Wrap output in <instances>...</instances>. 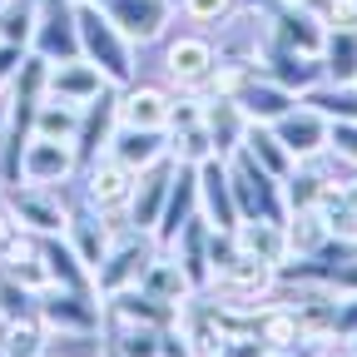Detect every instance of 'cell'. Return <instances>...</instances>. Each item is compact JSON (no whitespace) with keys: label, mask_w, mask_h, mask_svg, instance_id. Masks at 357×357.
Instances as JSON below:
<instances>
[{"label":"cell","mask_w":357,"mask_h":357,"mask_svg":"<svg viewBox=\"0 0 357 357\" xmlns=\"http://www.w3.org/2000/svg\"><path fill=\"white\" fill-rule=\"evenodd\" d=\"M109 154L124 159L129 169H149L154 159L169 154V129H134V124H119L114 139H109Z\"/></svg>","instance_id":"cell-26"},{"label":"cell","mask_w":357,"mask_h":357,"mask_svg":"<svg viewBox=\"0 0 357 357\" xmlns=\"http://www.w3.org/2000/svg\"><path fill=\"white\" fill-rule=\"evenodd\" d=\"M134 178H139V169H129V164L114 159V154H100L95 164L84 169V199H89V208H100V213H105V223H109L114 234L129 229Z\"/></svg>","instance_id":"cell-3"},{"label":"cell","mask_w":357,"mask_h":357,"mask_svg":"<svg viewBox=\"0 0 357 357\" xmlns=\"http://www.w3.org/2000/svg\"><path fill=\"white\" fill-rule=\"evenodd\" d=\"M199 218V164H178L174 169V184H169V199H164V213L154 223V243L159 248H174V238Z\"/></svg>","instance_id":"cell-15"},{"label":"cell","mask_w":357,"mask_h":357,"mask_svg":"<svg viewBox=\"0 0 357 357\" xmlns=\"http://www.w3.org/2000/svg\"><path fill=\"white\" fill-rule=\"evenodd\" d=\"M312 208L323 213V223H328L333 238H352V243H357V213L347 208V199H342L337 184H328V178H323V194H318V204H312Z\"/></svg>","instance_id":"cell-36"},{"label":"cell","mask_w":357,"mask_h":357,"mask_svg":"<svg viewBox=\"0 0 357 357\" xmlns=\"http://www.w3.org/2000/svg\"><path fill=\"white\" fill-rule=\"evenodd\" d=\"M164 253L178 258V268H184V278H189L194 293H208L213 273H208V223H204V213H199L189 229L174 238V248H164Z\"/></svg>","instance_id":"cell-25"},{"label":"cell","mask_w":357,"mask_h":357,"mask_svg":"<svg viewBox=\"0 0 357 357\" xmlns=\"http://www.w3.org/2000/svg\"><path fill=\"white\" fill-rule=\"evenodd\" d=\"M45 342H50V328L40 323V312H25V318L0 323V352H6V357H40Z\"/></svg>","instance_id":"cell-31"},{"label":"cell","mask_w":357,"mask_h":357,"mask_svg":"<svg viewBox=\"0 0 357 357\" xmlns=\"http://www.w3.org/2000/svg\"><path fill=\"white\" fill-rule=\"evenodd\" d=\"M105 342L124 357H164V328H149V323L105 318Z\"/></svg>","instance_id":"cell-29"},{"label":"cell","mask_w":357,"mask_h":357,"mask_svg":"<svg viewBox=\"0 0 357 357\" xmlns=\"http://www.w3.org/2000/svg\"><path fill=\"white\" fill-rule=\"evenodd\" d=\"M323 75L328 84H357V30H328Z\"/></svg>","instance_id":"cell-33"},{"label":"cell","mask_w":357,"mask_h":357,"mask_svg":"<svg viewBox=\"0 0 357 357\" xmlns=\"http://www.w3.org/2000/svg\"><path fill=\"white\" fill-rule=\"evenodd\" d=\"M139 288H144V293H154L159 303H174V307H184V298L194 293V288H189V278H184V268H178V258H174V253H164V248H159V253H154V263L144 268Z\"/></svg>","instance_id":"cell-30"},{"label":"cell","mask_w":357,"mask_h":357,"mask_svg":"<svg viewBox=\"0 0 357 357\" xmlns=\"http://www.w3.org/2000/svg\"><path fill=\"white\" fill-rule=\"evenodd\" d=\"M258 70L268 79H278L283 89H293V95L303 100L307 89H318L328 75H323V55H303V50H288V45L258 35Z\"/></svg>","instance_id":"cell-8"},{"label":"cell","mask_w":357,"mask_h":357,"mask_svg":"<svg viewBox=\"0 0 357 357\" xmlns=\"http://www.w3.org/2000/svg\"><path fill=\"white\" fill-rule=\"evenodd\" d=\"M30 50L45 65L79 55V6L75 0H35V40Z\"/></svg>","instance_id":"cell-5"},{"label":"cell","mask_w":357,"mask_h":357,"mask_svg":"<svg viewBox=\"0 0 357 357\" xmlns=\"http://www.w3.org/2000/svg\"><path fill=\"white\" fill-rule=\"evenodd\" d=\"M174 6L194 25H223V20H234V10H243L238 0H174Z\"/></svg>","instance_id":"cell-38"},{"label":"cell","mask_w":357,"mask_h":357,"mask_svg":"<svg viewBox=\"0 0 357 357\" xmlns=\"http://www.w3.org/2000/svg\"><path fill=\"white\" fill-rule=\"evenodd\" d=\"M35 298H40V293H30V288H20L15 278L0 273V323H10V318H25V312H35Z\"/></svg>","instance_id":"cell-39"},{"label":"cell","mask_w":357,"mask_h":357,"mask_svg":"<svg viewBox=\"0 0 357 357\" xmlns=\"http://www.w3.org/2000/svg\"><path fill=\"white\" fill-rule=\"evenodd\" d=\"M352 357H357V347H352Z\"/></svg>","instance_id":"cell-50"},{"label":"cell","mask_w":357,"mask_h":357,"mask_svg":"<svg viewBox=\"0 0 357 357\" xmlns=\"http://www.w3.org/2000/svg\"><path fill=\"white\" fill-rule=\"evenodd\" d=\"M40 243V258H45V273H50V288H79V293H95V273L79 263V253L70 248L65 234H50V238H35Z\"/></svg>","instance_id":"cell-24"},{"label":"cell","mask_w":357,"mask_h":357,"mask_svg":"<svg viewBox=\"0 0 357 357\" xmlns=\"http://www.w3.org/2000/svg\"><path fill=\"white\" fill-rule=\"evenodd\" d=\"M263 35L268 40H278L288 45V50H303V55H323V45H328V25L323 15L303 6V0H293V6H278V10H263Z\"/></svg>","instance_id":"cell-13"},{"label":"cell","mask_w":357,"mask_h":357,"mask_svg":"<svg viewBox=\"0 0 357 357\" xmlns=\"http://www.w3.org/2000/svg\"><path fill=\"white\" fill-rule=\"evenodd\" d=\"M283 234H288V258H318L333 243V234H328V223H323L318 208H288Z\"/></svg>","instance_id":"cell-27"},{"label":"cell","mask_w":357,"mask_h":357,"mask_svg":"<svg viewBox=\"0 0 357 357\" xmlns=\"http://www.w3.org/2000/svg\"><path fill=\"white\" fill-rule=\"evenodd\" d=\"M283 139V149L298 159V164H307V159H318L328 144H333V119L323 114V109H312L307 100H298L288 114H278L273 124H268Z\"/></svg>","instance_id":"cell-10"},{"label":"cell","mask_w":357,"mask_h":357,"mask_svg":"<svg viewBox=\"0 0 357 357\" xmlns=\"http://www.w3.org/2000/svg\"><path fill=\"white\" fill-rule=\"evenodd\" d=\"M100 89H109V79L100 75V65H89L84 55L60 60V65L45 70V95H55V100H65V105H79V109H84Z\"/></svg>","instance_id":"cell-19"},{"label":"cell","mask_w":357,"mask_h":357,"mask_svg":"<svg viewBox=\"0 0 357 357\" xmlns=\"http://www.w3.org/2000/svg\"><path fill=\"white\" fill-rule=\"evenodd\" d=\"M318 15L328 30H357V0H318Z\"/></svg>","instance_id":"cell-42"},{"label":"cell","mask_w":357,"mask_h":357,"mask_svg":"<svg viewBox=\"0 0 357 357\" xmlns=\"http://www.w3.org/2000/svg\"><path fill=\"white\" fill-rule=\"evenodd\" d=\"M238 109L248 114V124H273L278 114H288L293 105H298V95H293V89H283L278 79H268L263 70H253L243 84H238Z\"/></svg>","instance_id":"cell-20"},{"label":"cell","mask_w":357,"mask_h":357,"mask_svg":"<svg viewBox=\"0 0 357 357\" xmlns=\"http://www.w3.org/2000/svg\"><path fill=\"white\" fill-rule=\"evenodd\" d=\"M35 312L50 333H105V298L79 288H45L35 298Z\"/></svg>","instance_id":"cell-6"},{"label":"cell","mask_w":357,"mask_h":357,"mask_svg":"<svg viewBox=\"0 0 357 357\" xmlns=\"http://www.w3.org/2000/svg\"><path fill=\"white\" fill-rule=\"evenodd\" d=\"M328 342H357V293H337L333 303V333Z\"/></svg>","instance_id":"cell-41"},{"label":"cell","mask_w":357,"mask_h":357,"mask_svg":"<svg viewBox=\"0 0 357 357\" xmlns=\"http://www.w3.org/2000/svg\"><path fill=\"white\" fill-rule=\"evenodd\" d=\"M15 213V223L25 234L35 238H50V234H65V223H70V208L60 199V189H40V184H10V189H0Z\"/></svg>","instance_id":"cell-7"},{"label":"cell","mask_w":357,"mask_h":357,"mask_svg":"<svg viewBox=\"0 0 357 357\" xmlns=\"http://www.w3.org/2000/svg\"><path fill=\"white\" fill-rule=\"evenodd\" d=\"M243 149L268 169V174H278V178H288L293 169H298V159L283 149V139H278V134L273 129H268V124H248V134H243Z\"/></svg>","instance_id":"cell-34"},{"label":"cell","mask_w":357,"mask_h":357,"mask_svg":"<svg viewBox=\"0 0 357 357\" xmlns=\"http://www.w3.org/2000/svg\"><path fill=\"white\" fill-rule=\"evenodd\" d=\"M199 213L208 229H238L243 223L234 184H229V159H218V154H208L199 164Z\"/></svg>","instance_id":"cell-14"},{"label":"cell","mask_w":357,"mask_h":357,"mask_svg":"<svg viewBox=\"0 0 357 357\" xmlns=\"http://www.w3.org/2000/svg\"><path fill=\"white\" fill-rule=\"evenodd\" d=\"M30 134H45V139H70L79 134V105H65L55 95H45L35 105V119H30Z\"/></svg>","instance_id":"cell-32"},{"label":"cell","mask_w":357,"mask_h":357,"mask_svg":"<svg viewBox=\"0 0 357 357\" xmlns=\"http://www.w3.org/2000/svg\"><path fill=\"white\" fill-rule=\"evenodd\" d=\"M169 89L159 84H124L119 89V124H134V129H169Z\"/></svg>","instance_id":"cell-22"},{"label":"cell","mask_w":357,"mask_h":357,"mask_svg":"<svg viewBox=\"0 0 357 357\" xmlns=\"http://www.w3.org/2000/svg\"><path fill=\"white\" fill-rule=\"evenodd\" d=\"M342 199H347V208L357 213V178H347V184H342Z\"/></svg>","instance_id":"cell-46"},{"label":"cell","mask_w":357,"mask_h":357,"mask_svg":"<svg viewBox=\"0 0 357 357\" xmlns=\"http://www.w3.org/2000/svg\"><path fill=\"white\" fill-rule=\"evenodd\" d=\"M174 10H178L174 0H105V15L124 30L129 45H149V40H159V35L169 30Z\"/></svg>","instance_id":"cell-17"},{"label":"cell","mask_w":357,"mask_h":357,"mask_svg":"<svg viewBox=\"0 0 357 357\" xmlns=\"http://www.w3.org/2000/svg\"><path fill=\"white\" fill-rule=\"evenodd\" d=\"M318 194H323V178L318 174H288L283 178V199H288V208H312L318 204Z\"/></svg>","instance_id":"cell-40"},{"label":"cell","mask_w":357,"mask_h":357,"mask_svg":"<svg viewBox=\"0 0 357 357\" xmlns=\"http://www.w3.org/2000/svg\"><path fill=\"white\" fill-rule=\"evenodd\" d=\"M312 109H323L328 119H347V124H357V84H318V89H307L303 95Z\"/></svg>","instance_id":"cell-37"},{"label":"cell","mask_w":357,"mask_h":357,"mask_svg":"<svg viewBox=\"0 0 357 357\" xmlns=\"http://www.w3.org/2000/svg\"><path fill=\"white\" fill-rule=\"evenodd\" d=\"M204 129H208V144L218 159H229L243 134H248V114L238 109V100H223V95H204Z\"/></svg>","instance_id":"cell-23"},{"label":"cell","mask_w":357,"mask_h":357,"mask_svg":"<svg viewBox=\"0 0 357 357\" xmlns=\"http://www.w3.org/2000/svg\"><path fill=\"white\" fill-rule=\"evenodd\" d=\"M234 234H238V248L243 253L273 263V268L288 263V234H283V223H273V218H243Z\"/></svg>","instance_id":"cell-28"},{"label":"cell","mask_w":357,"mask_h":357,"mask_svg":"<svg viewBox=\"0 0 357 357\" xmlns=\"http://www.w3.org/2000/svg\"><path fill=\"white\" fill-rule=\"evenodd\" d=\"M154 253H159L154 234H139V229L114 234L105 263L95 268V293L109 298V293H124V288H139V278H144V268L154 263Z\"/></svg>","instance_id":"cell-4"},{"label":"cell","mask_w":357,"mask_h":357,"mask_svg":"<svg viewBox=\"0 0 357 357\" xmlns=\"http://www.w3.org/2000/svg\"><path fill=\"white\" fill-rule=\"evenodd\" d=\"M79 174V154L70 139H45L30 134V144L20 154V184H40V189H60Z\"/></svg>","instance_id":"cell-9"},{"label":"cell","mask_w":357,"mask_h":357,"mask_svg":"<svg viewBox=\"0 0 357 357\" xmlns=\"http://www.w3.org/2000/svg\"><path fill=\"white\" fill-rule=\"evenodd\" d=\"M164 70H169V79L178 84V89H208V79H213V70H218V50L204 40V35H178L174 45H169V55H164Z\"/></svg>","instance_id":"cell-18"},{"label":"cell","mask_w":357,"mask_h":357,"mask_svg":"<svg viewBox=\"0 0 357 357\" xmlns=\"http://www.w3.org/2000/svg\"><path fill=\"white\" fill-rule=\"evenodd\" d=\"M119 129V84L100 89L95 100L79 109V134H75V154H79V174L95 164L100 154H109V139Z\"/></svg>","instance_id":"cell-12"},{"label":"cell","mask_w":357,"mask_h":357,"mask_svg":"<svg viewBox=\"0 0 357 357\" xmlns=\"http://www.w3.org/2000/svg\"><path fill=\"white\" fill-rule=\"evenodd\" d=\"M105 357H124V352H114V347H109V342H105Z\"/></svg>","instance_id":"cell-48"},{"label":"cell","mask_w":357,"mask_h":357,"mask_svg":"<svg viewBox=\"0 0 357 357\" xmlns=\"http://www.w3.org/2000/svg\"><path fill=\"white\" fill-rule=\"evenodd\" d=\"M174 169H178L174 154L154 159L149 169H139V178H134V199H129V229L154 234V223L164 213V199H169V184H174Z\"/></svg>","instance_id":"cell-16"},{"label":"cell","mask_w":357,"mask_h":357,"mask_svg":"<svg viewBox=\"0 0 357 357\" xmlns=\"http://www.w3.org/2000/svg\"><path fill=\"white\" fill-rule=\"evenodd\" d=\"M30 50H15V45H0V89H6L10 79H15V70H20V60H25Z\"/></svg>","instance_id":"cell-44"},{"label":"cell","mask_w":357,"mask_h":357,"mask_svg":"<svg viewBox=\"0 0 357 357\" xmlns=\"http://www.w3.org/2000/svg\"><path fill=\"white\" fill-rule=\"evenodd\" d=\"M35 40V0H0V45L30 50Z\"/></svg>","instance_id":"cell-35"},{"label":"cell","mask_w":357,"mask_h":357,"mask_svg":"<svg viewBox=\"0 0 357 357\" xmlns=\"http://www.w3.org/2000/svg\"><path fill=\"white\" fill-rule=\"evenodd\" d=\"M323 357H352V352H342V342H337V347H328V342H323Z\"/></svg>","instance_id":"cell-47"},{"label":"cell","mask_w":357,"mask_h":357,"mask_svg":"<svg viewBox=\"0 0 357 357\" xmlns=\"http://www.w3.org/2000/svg\"><path fill=\"white\" fill-rule=\"evenodd\" d=\"M243 10H253V15H263V10H278V6H293V0H238Z\"/></svg>","instance_id":"cell-45"},{"label":"cell","mask_w":357,"mask_h":357,"mask_svg":"<svg viewBox=\"0 0 357 357\" xmlns=\"http://www.w3.org/2000/svg\"><path fill=\"white\" fill-rule=\"evenodd\" d=\"M89 6H105V0H89Z\"/></svg>","instance_id":"cell-49"},{"label":"cell","mask_w":357,"mask_h":357,"mask_svg":"<svg viewBox=\"0 0 357 357\" xmlns=\"http://www.w3.org/2000/svg\"><path fill=\"white\" fill-rule=\"evenodd\" d=\"M223 303H238V307H263V298L278 288V268L273 263H263V258H253V253H238L223 273L208 283Z\"/></svg>","instance_id":"cell-11"},{"label":"cell","mask_w":357,"mask_h":357,"mask_svg":"<svg viewBox=\"0 0 357 357\" xmlns=\"http://www.w3.org/2000/svg\"><path fill=\"white\" fill-rule=\"evenodd\" d=\"M65 238H70V248L79 253V263L89 268V273H95V268L105 263V253H109V243H114V229L105 223L100 208H70Z\"/></svg>","instance_id":"cell-21"},{"label":"cell","mask_w":357,"mask_h":357,"mask_svg":"<svg viewBox=\"0 0 357 357\" xmlns=\"http://www.w3.org/2000/svg\"><path fill=\"white\" fill-rule=\"evenodd\" d=\"M328 149H337V159L357 164V124H347V119H333V144H328Z\"/></svg>","instance_id":"cell-43"},{"label":"cell","mask_w":357,"mask_h":357,"mask_svg":"<svg viewBox=\"0 0 357 357\" xmlns=\"http://www.w3.org/2000/svg\"><path fill=\"white\" fill-rule=\"evenodd\" d=\"M0 357H6V352H0Z\"/></svg>","instance_id":"cell-51"},{"label":"cell","mask_w":357,"mask_h":357,"mask_svg":"<svg viewBox=\"0 0 357 357\" xmlns=\"http://www.w3.org/2000/svg\"><path fill=\"white\" fill-rule=\"evenodd\" d=\"M229 184H234V199H238V213H243V218H273V223L288 218L283 178L268 174L243 144L229 154Z\"/></svg>","instance_id":"cell-2"},{"label":"cell","mask_w":357,"mask_h":357,"mask_svg":"<svg viewBox=\"0 0 357 357\" xmlns=\"http://www.w3.org/2000/svg\"><path fill=\"white\" fill-rule=\"evenodd\" d=\"M79 6V55L89 65H100V75L109 84H134V45L124 40V30L105 15V6H89V0H75Z\"/></svg>","instance_id":"cell-1"}]
</instances>
